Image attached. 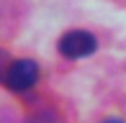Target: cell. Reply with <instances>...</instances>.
<instances>
[{"mask_svg": "<svg viewBox=\"0 0 126 123\" xmlns=\"http://www.w3.org/2000/svg\"><path fill=\"white\" fill-rule=\"evenodd\" d=\"M3 82L13 92H26L39 82V64L33 59H16L8 64L3 74Z\"/></svg>", "mask_w": 126, "mask_h": 123, "instance_id": "cell-1", "label": "cell"}, {"mask_svg": "<svg viewBox=\"0 0 126 123\" xmlns=\"http://www.w3.org/2000/svg\"><path fill=\"white\" fill-rule=\"evenodd\" d=\"M98 49L93 33L88 31H67L59 38V54L67 59H80V57H90V54Z\"/></svg>", "mask_w": 126, "mask_h": 123, "instance_id": "cell-2", "label": "cell"}, {"mask_svg": "<svg viewBox=\"0 0 126 123\" xmlns=\"http://www.w3.org/2000/svg\"><path fill=\"white\" fill-rule=\"evenodd\" d=\"M103 123H126V121H121V118H108V121H103Z\"/></svg>", "mask_w": 126, "mask_h": 123, "instance_id": "cell-3", "label": "cell"}]
</instances>
